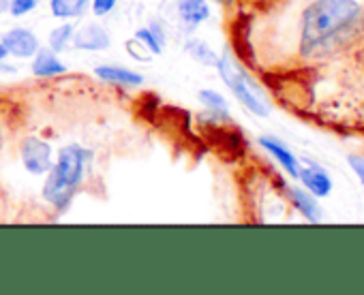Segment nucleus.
<instances>
[{"label":"nucleus","mask_w":364,"mask_h":295,"mask_svg":"<svg viewBox=\"0 0 364 295\" xmlns=\"http://www.w3.org/2000/svg\"><path fill=\"white\" fill-rule=\"evenodd\" d=\"M0 43L7 48L9 56L20 58V60L33 58L37 54V50L41 48L37 35L31 28H22V26H16V28L7 30L3 35V39H0Z\"/></svg>","instance_id":"obj_5"},{"label":"nucleus","mask_w":364,"mask_h":295,"mask_svg":"<svg viewBox=\"0 0 364 295\" xmlns=\"http://www.w3.org/2000/svg\"><path fill=\"white\" fill-rule=\"evenodd\" d=\"M364 11L355 0H317L302 13L300 52L306 58L328 56L358 37Z\"/></svg>","instance_id":"obj_1"},{"label":"nucleus","mask_w":364,"mask_h":295,"mask_svg":"<svg viewBox=\"0 0 364 295\" xmlns=\"http://www.w3.org/2000/svg\"><path fill=\"white\" fill-rule=\"evenodd\" d=\"M71 45L75 50H82V52H103V50H107L112 45V37L105 30V26H101V24H86L80 30L75 28Z\"/></svg>","instance_id":"obj_6"},{"label":"nucleus","mask_w":364,"mask_h":295,"mask_svg":"<svg viewBox=\"0 0 364 295\" xmlns=\"http://www.w3.org/2000/svg\"><path fill=\"white\" fill-rule=\"evenodd\" d=\"M289 197L294 201V206L311 221V223H319L321 221V210L315 201V197L311 193H304L302 189H289Z\"/></svg>","instance_id":"obj_13"},{"label":"nucleus","mask_w":364,"mask_h":295,"mask_svg":"<svg viewBox=\"0 0 364 295\" xmlns=\"http://www.w3.org/2000/svg\"><path fill=\"white\" fill-rule=\"evenodd\" d=\"M217 3H219V5H230L232 0H217Z\"/></svg>","instance_id":"obj_23"},{"label":"nucleus","mask_w":364,"mask_h":295,"mask_svg":"<svg viewBox=\"0 0 364 295\" xmlns=\"http://www.w3.org/2000/svg\"><path fill=\"white\" fill-rule=\"evenodd\" d=\"M41 0H9V13L14 18H24L39 7Z\"/></svg>","instance_id":"obj_19"},{"label":"nucleus","mask_w":364,"mask_h":295,"mask_svg":"<svg viewBox=\"0 0 364 295\" xmlns=\"http://www.w3.org/2000/svg\"><path fill=\"white\" fill-rule=\"evenodd\" d=\"M298 178L302 180L304 189L313 195V197H328L332 193V180L330 176L319 167V165H309V167H300Z\"/></svg>","instance_id":"obj_10"},{"label":"nucleus","mask_w":364,"mask_h":295,"mask_svg":"<svg viewBox=\"0 0 364 295\" xmlns=\"http://www.w3.org/2000/svg\"><path fill=\"white\" fill-rule=\"evenodd\" d=\"M198 99L202 101V105L208 109L210 116H217L219 120H230V107L223 94H219L217 90H200Z\"/></svg>","instance_id":"obj_15"},{"label":"nucleus","mask_w":364,"mask_h":295,"mask_svg":"<svg viewBox=\"0 0 364 295\" xmlns=\"http://www.w3.org/2000/svg\"><path fill=\"white\" fill-rule=\"evenodd\" d=\"M185 50H187V54H189L196 62H200V65H204V67H217V62H219V56L215 54V50H213L206 41L187 39Z\"/></svg>","instance_id":"obj_14"},{"label":"nucleus","mask_w":364,"mask_h":295,"mask_svg":"<svg viewBox=\"0 0 364 295\" xmlns=\"http://www.w3.org/2000/svg\"><path fill=\"white\" fill-rule=\"evenodd\" d=\"M259 143H262L264 150H268V152L277 159V163H279L291 178H298V174H300V161L294 157V152L289 150V148H285V145H283L279 139H274V137H262Z\"/></svg>","instance_id":"obj_11"},{"label":"nucleus","mask_w":364,"mask_h":295,"mask_svg":"<svg viewBox=\"0 0 364 295\" xmlns=\"http://www.w3.org/2000/svg\"><path fill=\"white\" fill-rule=\"evenodd\" d=\"M116 9V0H90V11L97 18H105Z\"/></svg>","instance_id":"obj_20"},{"label":"nucleus","mask_w":364,"mask_h":295,"mask_svg":"<svg viewBox=\"0 0 364 295\" xmlns=\"http://www.w3.org/2000/svg\"><path fill=\"white\" fill-rule=\"evenodd\" d=\"M217 71L223 79V84L234 92V96L242 103V107H247L251 113L255 116H268L270 113V105L264 96V92L259 90V86L230 58V56H219L217 62Z\"/></svg>","instance_id":"obj_3"},{"label":"nucleus","mask_w":364,"mask_h":295,"mask_svg":"<svg viewBox=\"0 0 364 295\" xmlns=\"http://www.w3.org/2000/svg\"><path fill=\"white\" fill-rule=\"evenodd\" d=\"M97 77L107 82V84H116V86H124V88H137L144 84V77L127 67H118V65H99L95 69Z\"/></svg>","instance_id":"obj_8"},{"label":"nucleus","mask_w":364,"mask_h":295,"mask_svg":"<svg viewBox=\"0 0 364 295\" xmlns=\"http://www.w3.org/2000/svg\"><path fill=\"white\" fill-rule=\"evenodd\" d=\"M135 39H139L154 56H161L163 54V48H165V43H161L159 41V37L150 30V26H146V28H139L137 33H135Z\"/></svg>","instance_id":"obj_17"},{"label":"nucleus","mask_w":364,"mask_h":295,"mask_svg":"<svg viewBox=\"0 0 364 295\" xmlns=\"http://www.w3.org/2000/svg\"><path fill=\"white\" fill-rule=\"evenodd\" d=\"M124 48H127V54H129L131 58L139 60V62H150V60H152V56H154V54H152V52H150L141 41H139V39H135V37H133V39H129Z\"/></svg>","instance_id":"obj_18"},{"label":"nucleus","mask_w":364,"mask_h":295,"mask_svg":"<svg viewBox=\"0 0 364 295\" xmlns=\"http://www.w3.org/2000/svg\"><path fill=\"white\" fill-rule=\"evenodd\" d=\"M31 60H33L31 62L33 75H37V77H58V75L67 73V67L60 62L58 54L52 52L50 48H39Z\"/></svg>","instance_id":"obj_9"},{"label":"nucleus","mask_w":364,"mask_h":295,"mask_svg":"<svg viewBox=\"0 0 364 295\" xmlns=\"http://www.w3.org/2000/svg\"><path fill=\"white\" fill-rule=\"evenodd\" d=\"M90 159L92 152L80 143H67L60 148L56 163L46 174V182L41 189L43 199L52 208H56L58 212H67L86 178V167L90 165Z\"/></svg>","instance_id":"obj_2"},{"label":"nucleus","mask_w":364,"mask_h":295,"mask_svg":"<svg viewBox=\"0 0 364 295\" xmlns=\"http://www.w3.org/2000/svg\"><path fill=\"white\" fill-rule=\"evenodd\" d=\"M73 35H75V24L67 22V24H60L56 26L50 37H48V48L56 54L65 52L71 43H73Z\"/></svg>","instance_id":"obj_16"},{"label":"nucleus","mask_w":364,"mask_h":295,"mask_svg":"<svg viewBox=\"0 0 364 295\" xmlns=\"http://www.w3.org/2000/svg\"><path fill=\"white\" fill-rule=\"evenodd\" d=\"M90 9V0H50V11L58 20H77Z\"/></svg>","instance_id":"obj_12"},{"label":"nucleus","mask_w":364,"mask_h":295,"mask_svg":"<svg viewBox=\"0 0 364 295\" xmlns=\"http://www.w3.org/2000/svg\"><path fill=\"white\" fill-rule=\"evenodd\" d=\"M22 165L31 176H46L54 165L52 145L41 137H26L20 145Z\"/></svg>","instance_id":"obj_4"},{"label":"nucleus","mask_w":364,"mask_h":295,"mask_svg":"<svg viewBox=\"0 0 364 295\" xmlns=\"http://www.w3.org/2000/svg\"><path fill=\"white\" fill-rule=\"evenodd\" d=\"M178 18L187 30L202 26L210 18V5L206 0H178Z\"/></svg>","instance_id":"obj_7"},{"label":"nucleus","mask_w":364,"mask_h":295,"mask_svg":"<svg viewBox=\"0 0 364 295\" xmlns=\"http://www.w3.org/2000/svg\"><path fill=\"white\" fill-rule=\"evenodd\" d=\"M9 56V52H7V48L3 45V43H0V60H5Z\"/></svg>","instance_id":"obj_22"},{"label":"nucleus","mask_w":364,"mask_h":295,"mask_svg":"<svg viewBox=\"0 0 364 295\" xmlns=\"http://www.w3.org/2000/svg\"><path fill=\"white\" fill-rule=\"evenodd\" d=\"M347 163H349V167L353 169V174L358 176L360 184L364 187V159H360V157H349Z\"/></svg>","instance_id":"obj_21"}]
</instances>
